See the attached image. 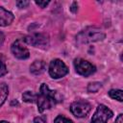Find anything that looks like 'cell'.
I'll list each match as a JSON object with an SVG mask.
<instances>
[{"label":"cell","mask_w":123,"mask_h":123,"mask_svg":"<svg viewBox=\"0 0 123 123\" xmlns=\"http://www.w3.org/2000/svg\"><path fill=\"white\" fill-rule=\"evenodd\" d=\"M106 35L102 32L100 28L97 27H88L83 31H81L76 36V41L80 44L84 43H89V42H95L100 41L105 38Z\"/></svg>","instance_id":"2"},{"label":"cell","mask_w":123,"mask_h":123,"mask_svg":"<svg viewBox=\"0 0 123 123\" xmlns=\"http://www.w3.org/2000/svg\"><path fill=\"white\" fill-rule=\"evenodd\" d=\"M90 110H91L90 104L87 103L86 101H83V100H77L70 105L71 112L76 117H79V118L86 116L87 113L90 111Z\"/></svg>","instance_id":"7"},{"label":"cell","mask_w":123,"mask_h":123,"mask_svg":"<svg viewBox=\"0 0 123 123\" xmlns=\"http://www.w3.org/2000/svg\"><path fill=\"white\" fill-rule=\"evenodd\" d=\"M48 71H49V75L53 79H60L64 77L68 73V68L62 61L59 59H55L51 61Z\"/></svg>","instance_id":"4"},{"label":"cell","mask_w":123,"mask_h":123,"mask_svg":"<svg viewBox=\"0 0 123 123\" xmlns=\"http://www.w3.org/2000/svg\"><path fill=\"white\" fill-rule=\"evenodd\" d=\"M11 50H12V53L13 54V56L19 60H26L29 58L30 56V52L29 50L21 43V40L20 39H17L15 40L12 44V47H11Z\"/></svg>","instance_id":"8"},{"label":"cell","mask_w":123,"mask_h":123,"mask_svg":"<svg viewBox=\"0 0 123 123\" xmlns=\"http://www.w3.org/2000/svg\"><path fill=\"white\" fill-rule=\"evenodd\" d=\"M114 123H123V114H122V113L118 114V116H117V118L115 119V122H114Z\"/></svg>","instance_id":"20"},{"label":"cell","mask_w":123,"mask_h":123,"mask_svg":"<svg viewBox=\"0 0 123 123\" xmlns=\"http://www.w3.org/2000/svg\"><path fill=\"white\" fill-rule=\"evenodd\" d=\"M54 123H73V121L70 120L69 118L64 117L63 115H58V116L55 118Z\"/></svg>","instance_id":"14"},{"label":"cell","mask_w":123,"mask_h":123,"mask_svg":"<svg viewBox=\"0 0 123 123\" xmlns=\"http://www.w3.org/2000/svg\"><path fill=\"white\" fill-rule=\"evenodd\" d=\"M4 39H5V36H4V34L2 32H0V46L3 44Z\"/></svg>","instance_id":"21"},{"label":"cell","mask_w":123,"mask_h":123,"mask_svg":"<svg viewBox=\"0 0 123 123\" xmlns=\"http://www.w3.org/2000/svg\"><path fill=\"white\" fill-rule=\"evenodd\" d=\"M122 94H123V91H122L121 89H111V90L109 91L110 97L112 98V99H115V100H117V101H119V102H122V101H123V96H122Z\"/></svg>","instance_id":"12"},{"label":"cell","mask_w":123,"mask_h":123,"mask_svg":"<svg viewBox=\"0 0 123 123\" xmlns=\"http://www.w3.org/2000/svg\"><path fill=\"white\" fill-rule=\"evenodd\" d=\"M35 96H36V93L35 92H33V91H25L22 94V99L26 103H34Z\"/></svg>","instance_id":"13"},{"label":"cell","mask_w":123,"mask_h":123,"mask_svg":"<svg viewBox=\"0 0 123 123\" xmlns=\"http://www.w3.org/2000/svg\"><path fill=\"white\" fill-rule=\"evenodd\" d=\"M13 21V14L0 6V26H8Z\"/></svg>","instance_id":"9"},{"label":"cell","mask_w":123,"mask_h":123,"mask_svg":"<svg viewBox=\"0 0 123 123\" xmlns=\"http://www.w3.org/2000/svg\"><path fill=\"white\" fill-rule=\"evenodd\" d=\"M23 41L34 47L41 48V49H46L49 46V37L48 36L42 33H36L26 36L23 38Z\"/></svg>","instance_id":"3"},{"label":"cell","mask_w":123,"mask_h":123,"mask_svg":"<svg viewBox=\"0 0 123 123\" xmlns=\"http://www.w3.org/2000/svg\"><path fill=\"white\" fill-rule=\"evenodd\" d=\"M74 67L78 74L85 77L90 76L96 71V67L92 63L81 58L74 60Z\"/></svg>","instance_id":"5"},{"label":"cell","mask_w":123,"mask_h":123,"mask_svg":"<svg viewBox=\"0 0 123 123\" xmlns=\"http://www.w3.org/2000/svg\"><path fill=\"white\" fill-rule=\"evenodd\" d=\"M49 3H50L49 1H44V2H41V1H36V4H37V6H39L40 8H45Z\"/></svg>","instance_id":"19"},{"label":"cell","mask_w":123,"mask_h":123,"mask_svg":"<svg viewBox=\"0 0 123 123\" xmlns=\"http://www.w3.org/2000/svg\"><path fill=\"white\" fill-rule=\"evenodd\" d=\"M34 123H46V119L43 116H37L34 119Z\"/></svg>","instance_id":"18"},{"label":"cell","mask_w":123,"mask_h":123,"mask_svg":"<svg viewBox=\"0 0 123 123\" xmlns=\"http://www.w3.org/2000/svg\"><path fill=\"white\" fill-rule=\"evenodd\" d=\"M9 94V88L6 84H0V107L5 103Z\"/></svg>","instance_id":"11"},{"label":"cell","mask_w":123,"mask_h":123,"mask_svg":"<svg viewBox=\"0 0 123 123\" xmlns=\"http://www.w3.org/2000/svg\"><path fill=\"white\" fill-rule=\"evenodd\" d=\"M62 100L60 99L59 94L56 90H51L46 84H41L39 92L36 93L35 101L37 105V110L39 112H43L45 110L53 108L57 103Z\"/></svg>","instance_id":"1"},{"label":"cell","mask_w":123,"mask_h":123,"mask_svg":"<svg viewBox=\"0 0 123 123\" xmlns=\"http://www.w3.org/2000/svg\"><path fill=\"white\" fill-rule=\"evenodd\" d=\"M29 3H30L29 1H17L16 2V5H17L18 8L23 9V8H26L29 5Z\"/></svg>","instance_id":"17"},{"label":"cell","mask_w":123,"mask_h":123,"mask_svg":"<svg viewBox=\"0 0 123 123\" xmlns=\"http://www.w3.org/2000/svg\"><path fill=\"white\" fill-rule=\"evenodd\" d=\"M45 68H46V64L43 61H35L30 66V71L34 75H39L42 72H44Z\"/></svg>","instance_id":"10"},{"label":"cell","mask_w":123,"mask_h":123,"mask_svg":"<svg viewBox=\"0 0 123 123\" xmlns=\"http://www.w3.org/2000/svg\"><path fill=\"white\" fill-rule=\"evenodd\" d=\"M101 87V84L100 83H91L88 85V87H87V90L89 92H96L99 88Z\"/></svg>","instance_id":"15"},{"label":"cell","mask_w":123,"mask_h":123,"mask_svg":"<svg viewBox=\"0 0 123 123\" xmlns=\"http://www.w3.org/2000/svg\"><path fill=\"white\" fill-rule=\"evenodd\" d=\"M0 123H10V122H8V121H5V120H2V121H0Z\"/></svg>","instance_id":"22"},{"label":"cell","mask_w":123,"mask_h":123,"mask_svg":"<svg viewBox=\"0 0 123 123\" xmlns=\"http://www.w3.org/2000/svg\"><path fill=\"white\" fill-rule=\"evenodd\" d=\"M7 72H8V69H7L6 65H5V63H4L3 62L0 61V77L6 75Z\"/></svg>","instance_id":"16"},{"label":"cell","mask_w":123,"mask_h":123,"mask_svg":"<svg viewBox=\"0 0 123 123\" xmlns=\"http://www.w3.org/2000/svg\"><path fill=\"white\" fill-rule=\"evenodd\" d=\"M113 115V112L105 105H99L91 118V123H107Z\"/></svg>","instance_id":"6"}]
</instances>
